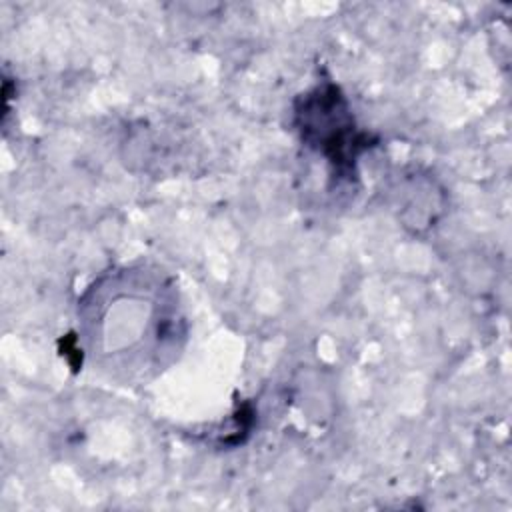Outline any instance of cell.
<instances>
[{
	"label": "cell",
	"instance_id": "1",
	"mask_svg": "<svg viewBox=\"0 0 512 512\" xmlns=\"http://www.w3.org/2000/svg\"><path fill=\"white\" fill-rule=\"evenodd\" d=\"M294 124L304 144L332 166L334 176L354 178L358 158L372 146V136L356 126L342 90L326 80L302 92L294 102Z\"/></svg>",
	"mask_w": 512,
	"mask_h": 512
}]
</instances>
